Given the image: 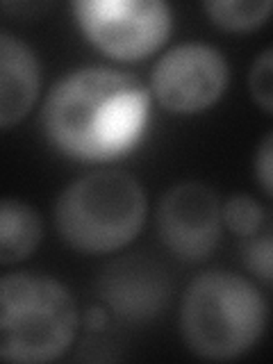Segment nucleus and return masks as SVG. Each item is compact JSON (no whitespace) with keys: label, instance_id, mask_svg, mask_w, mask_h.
<instances>
[{"label":"nucleus","instance_id":"f257e3e1","mask_svg":"<svg viewBox=\"0 0 273 364\" xmlns=\"http://www.w3.org/2000/svg\"><path fill=\"white\" fill-rule=\"evenodd\" d=\"M148 105V91L136 77L105 66L77 68L46 98L43 130L57 151L100 162L136 144Z\"/></svg>","mask_w":273,"mask_h":364},{"label":"nucleus","instance_id":"f03ea898","mask_svg":"<svg viewBox=\"0 0 273 364\" xmlns=\"http://www.w3.org/2000/svg\"><path fill=\"white\" fill-rule=\"evenodd\" d=\"M269 305L255 284L232 271H205L187 287L180 330L187 346L205 360H232L262 337Z\"/></svg>","mask_w":273,"mask_h":364},{"label":"nucleus","instance_id":"7ed1b4c3","mask_svg":"<svg viewBox=\"0 0 273 364\" xmlns=\"http://www.w3.org/2000/svg\"><path fill=\"white\" fill-rule=\"evenodd\" d=\"M77 330L73 296L43 273L0 278V360L41 364L57 360Z\"/></svg>","mask_w":273,"mask_h":364},{"label":"nucleus","instance_id":"20e7f679","mask_svg":"<svg viewBox=\"0 0 273 364\" xmlns=\"http://www.w3.org/2000/svg\"><path fill=\"white\" fill-rule=\"evenodd\" d=\"M146 219V193L125 171H94L71 182L55 203V223L82 253H109L130 244Z\"/></svg>","mask_w":273,"mask_h":364},{"label":"nucleus","instance_id":"39448f33","mask_svg":"<svg viewBox=\"0 0 273 364\" xmlns=\"http://www.w3.org/2000/svg\"><path fill=\"white\" fill-rule=\"evenodd\" d=\"M73 11L96 48L125 62L155 53L173 26L171 7L159 0H82Z\"/></svg>","mask_w":273,"mask_h":364},{"label":"nucleus","instance_id":"423d86ee","mask_svg":"<svg viewBox=\"0 0 273 364\" xmlns=\"http://www.w3.org/2000/svg\"><path fill=\"white\" fill-rule=\"evenodd\" d=\"M151 85L166 109L196 114L214 105L225 91V57L208 43H180L159 57Z\"/></svg>","mask_w":273,"mask_h":364},{"label":"nucleus","instance_id":"0eeeda50","mask_svg":"<svg viewBox=\"0 0 273 364\" xmlns=\"http://www.w3.org/2000/svg\"><path fill=\"white\" fill-rule=\"evenodd\" d=\"M157 230L171 253L189 262L205 259L221 237L219 198L203 182H180L159 200Z\"/></svg>","mask_w":273,"mask_h":364},{"label":"nucleus","instance_id":"6e6552de","mask_svg":"<svg viewBox=\"0 0 273 364\" xmlns=\"http://www.w3.org/2000/svg\"><path fill=\"white\" fill-rule=\"evenodd\" d=\"M98 294L119 316L151 318L168 301L171 278L159 262L134 253L112 262L102 271Z\"/></svg>","mask_w":273,"mask_h":364},{"label":"nucleus","instance_id":"1a4fd4ad","mask_svg":"<svg viewBox=\"0 0 273 364\" xmlns=\"http://www.w3.org/2000/svg\"><path fill=\"white\" fill-rule=\"evenodd\" d=\"M41 85L37 55L18 37L0 30V128L18 123L32 109Z\"/></svg>","mask_w":273,"mask_h":364},{"label":"nucleus","instance_id":"9d476101","mask_svg":"<svg viewBox=\"0 0 273 364\" xmlns=\"http://www.w3.org/2000/svg\"><path fill=\"white\" fill-rule=\"evenodd\" d=\"M39 212L18 198H0V264L26 259L41 242Z\"/></svg>","mask_w":273,"mask_h":364},{"label":"nucleus","instance_id":"9b49d317","mask_svg":"<svg viewBox=\"0 0 273 364\" xmlns=\"http://www.w3.org/2000/svg\"><path fill=\"white\" fill-rule=\"evenodd\" d=\"M205 11L225 30H253L264 23L271 3L269 0H210Z\"/></svg>","mask_w":273,"mask_h":364},{"label":"nucleus","instance_id":"f8f14e48","mask_svg":"<svg viewBox=\"0 0 273 364\" xmlns=\"http://www.w3.org/2000/svg\"><path fill=\"white\" fill-rule=\"evenodd\" d=\"M264 208L255 198H250L248 193H235L221 208V221H225L232 232L242 237L257 235L259 228L264 225Z\"/></svg>","mask_w":273,"mask_h":364},{"label":"nucleus","instance_id":"ddd939ff","mask_svg":"<svg viewBox=\"0 0 273 364\" xmlns=\"http://www.w3.org/2000/svg\"><path fill=\"white\" fill-rule=\"evenodd\" d=\"M250 94H253L255 102L264 109L271 112L273 109V68H271V48H267L262 53L253 68H250Z\"/></svg>","mask_w":273,"mask_h":364},{"label":"nucleus","instance_id":"4468645a","mask_svg":"<svg viewBox=\"0 0 273 364\" xmlns=\"http://www.w3.org/2000/svg\"><path fill=\"white\" fill-rule=\"evenodd\" d=\"M271 253H273L271 232L255 237L253 242L244 248V259H246L248 269L253 273H257V276L267 284L271 282Z\"/></svg>","mask_w":273,"mask_h":364},{"label":"nucleus","instance_id":"2eb2a0df","mask_svg":"<svg viewBox=\"0 0 273 364\" xmlns=\"http://www.w3.org/2000/svg\"><path fill=\"white\" fill-rule=\"evenodd\" d=\"M273 134L269 132L264 136V141L259 146V153L255 155V171H257V178L262 182V189H264L267 196H271L273 185H271V168H273Z\"/></svg>","mask_w":273,"mask_h":364}]
</instances>
